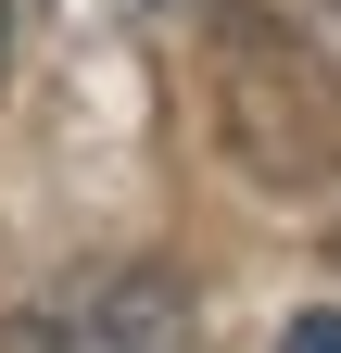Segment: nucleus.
Wrapping results in <instances>:
<instances>
[{
	"mask_svg": "<svg viewBox=\"0 0 341 353\" xmlns=\"http://www.w3.org/2000/svg\"><path fill=\"white\" fill-rule=\"evenodd\" d=\"M215 139L266 190H329L341 176V76L304 38H278L253 0H228V38H215Z\"/></svg>",
	"mask_w": 341,
	"mask_h": 353,
	"instance_id": "f257e3e1",
	"label": "nucleus"
},
{
	"mask_svg": "<svg viewBox=\"0 0 341 353\" xmlns=\"http://www.w3.org/2000/svg\"><path fill=\"white\" fill-rule=\"evenodd\" d=\"M202 328V303L177 265H152V252H114V265H76V278H51L13 316V341L0 353H190Z\"/></svg>",
	"mask_w": 341,
	"mask_h": 353,
	"instance_id": "f03ea898",
	"label": "nucleus"
},
{
	"mask_svg": "<svg viewBox=\"0 0 341 353\" xmlns=\"http://www.w3.org/2000/svg\"><path fill=\"white\" fill-rule=\"evenodd\" d=\"M278 353H341V316H329V303H316V316H291V328H278Z\"/></svg>",
	"mask_w": 341,
	"mask_h": 353,
	"instance_id": "7ed1b4c3",
	"label": "nucleus"
}]
</instances>
